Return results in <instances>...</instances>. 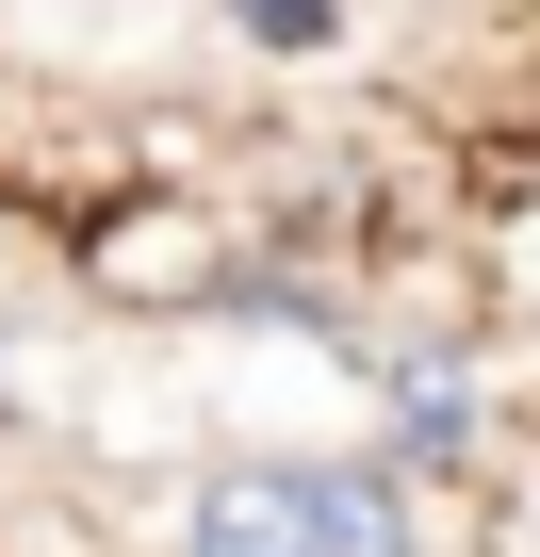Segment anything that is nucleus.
<instances>
[{"mask_svg":"<svg viewBox=\"0 0 540 557\" xmlns=\"http://www.w3.org/2000/svg\"><path fill=\"white\" fill-rule=\"evenodd\" d=\"M180 557H426L393 475H328V459H229L197 475Z\"/></svg>","mask_w":540,"mask_h":557,"instance_id":"1","label":"nucleus"},{"mask_svg":"<svg viewBox=\"0 0 540 557\" xmlns=\"http://www.w3.org/2000/svg\"><path fill=\"white\" fill-rule=\"evenodd\" d=\"M229 17H246V50H328L344 0H229Z\"/></svg>","mask_w":540,"mask_h":557,"instance_id":"2","label":"nucleus"}]
</instances>
